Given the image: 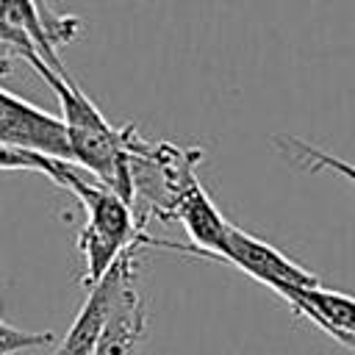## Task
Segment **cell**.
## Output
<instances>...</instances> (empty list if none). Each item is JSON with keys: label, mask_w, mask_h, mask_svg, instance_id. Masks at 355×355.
I'll return each instance as SVG.
<instances>
[{"label": "cell", "mask_w": 355, "mask_h": 355, "mask_svg": "<svg viewBox=\"0 0 355 355\" xmlns=\"http://www.w3.org/2000/svg\"><path fill=\"white\" fill-rule=\"evenodd\" d=\"M14 55L25 58L55 92L58 108H61L58 119L64 125L69 161L83 166L86 175H92L97 183L108 186L125 202L133 205L136 186H133V164H130V155L125 147V128L111 125L100 114V108L83 94V89L69 78V72L64 67L53 69L33 53V47H25Z\"/></svg>", "instance_id": "6da1fadb"}, {"label": "cell", "mask_w": 355, "mask_h": 355, "mask_svg": "<svg viewBox=\"0 0 355 355\" xmlns=\"http://www.w3.org/2000/svg\"><path fill=\"white\" fill-rule=\"evenodd\" d=\"M58 186L75 194L86 211V225L78 236V250L83 252V261H86L83 286L92 288L111 269V263L128 247L141 244L147 233H144V225L136 219L130 202H125L108 186L97 183L92 175L78 169L72 161L64 164V175Z\"/></svg>", "instance_id": "7a4b0ae2"}, {"label": "cell", "mask_w": 355, "mask_h": 355, "mask_svg": "<svg viewBox=\"0 0 355 355\" xmlns=\"http://www.w3.org/2000/svg\"><path fill=\"white\" fill-rule=\"evenodd\" d=\"M219 261L233 263L236 269H241L244 275H250L258 283L269 286L272 291H283V288H313V286H319V277L313 272H308L305 266H300L297 261H291L277 247L255 239L252 233H247V230H241L236 225H227Z\"/></svg>", "instance_id": "3957f363"}, {"label": "cell", "mask_w": 355, "mask_h": 355, "mask_svg": "<svg viewBox=\"0 0 355 355\" xmlns=\"http://www.w3.org/2000/svg\"><path fill=\"white\" fill-rule=\"evenodd\" d=\"M0 141L36 150L58 161H69V147L61 119L17 97L3 86H0Z\"/></svg>", "instance_id": "277c9868"}, {"label": "cell", "mask_w": 355, "mask_h": 355, "mask_svg": "<svg viewBox=\"0 0 355 355\" xmlns=\"http://www.w3.org/2000/svg\"><path fill=\"white\" fill-rule=\"evenodd\" d=\"M302 319L313 322L333 341L355 349V297L333 288H283L277 291Z\"/></svg>", "instance_id": "5b68a950"}, {"label": "cell", "mask_w": 355, "mask_h": 355, "mask_svg": "<svg viewBox=\"0 0 355 355\" xmlns=\"http://www.w3.org/2000/svg\"><path fill=\"white\" fill-rule=\"evenodd\" d=\"M144 333H147V305L136 291L133 280H128L105 316V324L97 336L92 355H136Z\"/></svg>", "instance_id": "8992f818"}, {"label": "cell", "mask_w": 355, "mask_h": 355, "mask_svg": "<svg viewBox=\"0 0 355 355\" xmlns=\"http://www.w3.org/2000/svg\"><path fill=\"white\" fill-rule=\"evenodd\" d=\"M277 147H280L288 158H294L300 166H305L308 172L327 169V172H336V175L347 178V180L355 186V164H349V161H344V158H338V155H333V153H324V150H319V147H313V144H308V141H300L297 136L280 139Z\"/></svg>", "instance_id": "52a82bcc"}, {"label": "cell", "mask_w": 355, "mask_h": 355, "mask_svg": "<svg viewBox=\"0 0 355 355\" xmlns=\"http://www.w3.org/2000/svg\"><path fill=\"white\" fill-rule=\"evenodd\" d=\"M64 164L58 158L42 155L36 150H25L8 141H0V172H42L44 178H50L55 186L64 175Z\"/></svg>", "instance_id": "ba28073f"}, {"label": "cell", "mask_w": 355, "mask_h": 355, "mask_svg": "<svg viewBox=\"0 0 355 355\" xmlns=\"http://www.w3.org/2000/svg\"><path fill=\"white\" fill-rule=\"evenodd\" d=\"M50 344H55V333H50V330H39V333L19 330V327L8 324L0 313V355H17L22 349H36V347H50Z\"/></svg>", "instance_id": "9c48e42d"}]
</instances>
